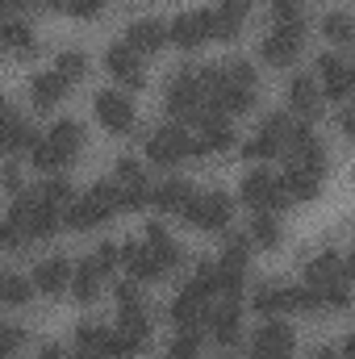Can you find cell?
<instances>
[{"mask_svg":"<svg viewBox=\"0 0 355 359\" xmlns=\"http://www.w3.org/2000/svg\"><path fill=\"white\" fill-rule=\"evenodd\" d=\"M163 104H168V113H172L176 121H205V117H217V113L209 109V92H205L201 76H196L192 67H184V72L172 76Z\"/></svg>","mask_w":355,"mask_h":359,"instance_id":"obj_1","label":"cell"},{"mask_svg":"<svg viewBox=\"0 0 355 359\" xmlns=\"http://www.w3.org/2000/svg\"><path fill=\"white\" fill-rule=\"evenodd\" d=\"M8 222H13L17 230H25V238L34 243V238H51V234L59 230L63 213H59V205H51V201H42V196H17L13 209H8Z\"/></svg>","mask_w":355,"mask_h":359,"instance_id":"obj_2","label":"cell"},{"mask_svg":"<svg viewBox=\"0 0 355 359\" xmlns=\"http://www.w3.org/2000/svg\"><path fill=\"white\" fill-rule=\"evenodd\" d=\"M184 155H192V138L180 130L176 121L151 130V138H147V159H151V163H159V168H176Z\"/></svg>","mask_w":355,"mask_h":359,"instance_id":"obj_3","label":"cell"},{"mask_svg":"<svg viewBox=\"0 0 355 359\" xmlns=\"http://www.w3.org/2000/svg\"><path fill=\"white\" fill-rule=\"evenodd\" d=\"M239 192H243V201L251 209H264V213H276V209H284L293 201L288 188H284V176H272V172H251Z\"/></svg>","mask_w":355,"mask_h":359,"instance_id":"obj_4","label":"cell"},{"mask_svg":"<svg viewBox=\"0 0 355 359\" xmlns=\"http://www.w3.org/2000/svg\"><path fill=\"white\" fill-rule=\"evenodd\" d=\"M288 134H293L288 117H284V113H272L264 126L247 138L243 155H247V159H276V155H284V151H288Z\"/></svg>","mask_w":355,"mask_h":359,"instance_id":"obj_5","label":"cell"},{"mask_svg":"<svg viewBox=\"0 0 355 359\" xmlns=\"http://www.w3.org/2000/svg\"><path fill=\"white\" fill-rule=\"evenodd\" d=\"M230 213H234V205H230L226 192H201L184 209V222L196 226V230H226L230 226Z\"/></svg>","mask_w":355,"mask_h":359,"instance_id":"obj_6","label":"cell"},{"mask_svg":"<svg viewBox=\"0 0 355 359\" xmlns=\"http://www.w3.org/2000/svg\"><path fill=\"white\" fill-rule=\"evenodd\" d=\"M301 38H305V25H276L272 34H264V42H260L264 63L267 67H288L301 55Z\"/></svg>","mask_w":355,"mask_h":359,"instance_id":"obj_7","label":"cell"},{"mask_svg":"<svg viewBox=\"0 0 355 359\" xmlns=\"http://www.w3.org/2000/svg\"><path fill=\"white\" fill-rule=\"evenodd\" d=\"M251 359H293V326L280 318H267L251 339Z\"/></svg>","mask_w":355,"mask_h":359,"instance_id":"obj_8","label":"cell"},{"mask_svg":"<svg viewBox=\"0 0 355 359\" xmlns=\"http://www.w3.org/2000/svg\"><path fill=\"white\" fill-rule=\"evenodd\" d=\"M168 38L180 50H196L205 38H213V8H196V13H180L168 25Z\"/></svg>","mask_w":355,"mask_h":359,"instance_id":"obj_9","label":"cell"},{"mask_svg":"<svg viewBox=\"0 0 355 359\" xmlns=\"http://www.w3.org/2000/svg\"><path fill=\"white\" fill-rule=\"evenodd\" d=\"M288 168H305V172H326V151L318 142V134L309 126H293L288 134Z\"/></svg>","mask_w":355,"mask_h":359,"instance_id":"obj_10","label":"cell"},{"mask_svg":"<svg viewBox=\"0 0 355 359\" xmlns=\"http://www.w3.org/2000/svg\"><path fill=\"white\" fill-rule=\"evenodd\" d=\"M92 113H96V121L109 130V134H130L134 130V104L121 96V92H96V100H92Z\"/></svg>","mask_w":355,"mask_h":359,"instance_id":"obj_11","label":"cell"},{"mask_svg":"<svg viewBox=\"0 0 355 359\" xmlns=\"http://www.w3.org/2000/svg\"><path fill=\"white\" fill-rule=\"evenodd\" d=\"M105 67H109V76H113L117 84H126V88H142V84H147L142 55H138L130 42H117V46H109V50H105Z\"/></svg>","mask_w":355,"mask_h":359,"instance_id":"obj_12","label":"cell"},{"mask_svg":"<svg viewBox=\"0 0 355 359\" xmlns=\"http://www.w3.org/2000/svg\"><path fill=\"white\" fill-rule=\"evenodd\" d=\"M318 80H322L326 96L347 100V96H355V63L339 59V55H322L318 59Z\"/></svg>","mask_w":355,"mask_h":359,"instance_id":"obj_13","label":"cell"},{"mask_svg":"<svg viewBox=\"0 0 355 359\" xmlns=\"http://www.w3.org/2000/svg\"><path fill=\"white\" fill-rule=\"evenodd\" d=\"M205 301H209V297H201L196 288H188V284H184V292L168 305V318L176 322L180 330H201V322H209V313H213Z\"/></svg>","mask_w":355,"mask_h":359,"instance_id":"obj_14","label":"cell"},{"mask_svg":"<svg viewBox=\"0 0 355 359\" xmlns=\"http://www.w3.org/2000/svg\"><path fill=\"white\" fill-rule=\"evenodd\" d=\"M230 147H234L230 121H226V117H205L201 130H196V138H192V155H222V151H230Z\"/></svg>","mask_w":355,"mask_h":359,"instance_id":"obj_15","label":"cell"},{"mask_svg":"<svg viewBox=\"0 0 355 359\" xmlns=\"http://www.w3.org/2000/svg\"><path fill=\"white\" fill-rule=\"evenodd\" d=\"M121 264L134 280H159L163 276V259L151 251V243H121Z\"/></svg>","mask_w":355,"mask_h":359,"instance_id":"obj_16","label":"cell"},{"mask_svg":"<svg viewBox=\"0 0 355 359\" xmlns=\"http://www.w3.org/2000/svg\"><path fill=\"white\" fill-rule=\"evenodd\" d=\"M72 280H76V268L67 264V259H42L38 268H34V288L38 292H46V297H59V292H67L72 288Z\"/></svg>","mask_w":355,"mask_h":359,"instance_id":"obj_17","label":"cell"},{"mask_svg":"<svg viewBox=\"0 0 355 359\" xmlns=\"http://www.w3.org/2000/svg\"><path fill=\"white\" fill-rule=\"evenodd\" d=\"M209 330H213V339L222 347H234L239 343V330H243V322H239V297H226V305H217L209 313Z\"/></svg>","mask_w":355,"mask_h":359,"instance_id":"obj_18","label":"cell"},{"mask_svg":"<svg viewBox=\"0 0 355 359\" xmlns=\"http://www.w3.org/2000/svg\"><path fill=\"white\" fill-rule=\"evenodd\" d=\"M192 196H196V192H192L188 180H163V184L151 192V201H155L159 213H180V217H184V209L192 205Z\"/></svg>","mask_w":355,"mask_h":359,"instance_id":"obj_19","label":"cell"},{"mask_svg":"<svg viewBox=\"0 0 355 359\" xmlns=\"http://www.w3.org/2000/svg\"><path fill=\"white\" fill-rule=\"evenodd\" d=\"M67 84H72V80H63L59 72H38V76L29 80V100H34L38 109H55V104L63 100Z\"/></svg>","mask_w":355,"mask_h":359,"instance_id":"obj_20","label":"cell"},{"mask_svg":"<svg viewBox=\"0 0 355 359\" xmlns=\"http://www.w3.org/2000/svg\"><path fill=\"white\" fill-rule=\"evenodd\" d=\"M126 42H130L138 55H155V50H163V42H168V29H163L159 21H130V29H126Z\"/></svg>","mask_w":355,"mask_h":359,"instance_id":"obj_21","label":"cell"},{"mask_svg":"<svg viewBox=\"0 0 355 359\" xmlns=\"http://www.w3.org/2000/svg\"><path fill=\"white\" fill-rule=\"evenodd\" d=\"M46 138H51V147L63 155V163H72V159H76V151L84 147V126L63 117V121H55V126L46 130Z\"/></svg>","mask_w":355,"mask_h":359,"instance_id":"obj_22","label":"cell"},{"mask_svg":"<svg viewBox=\"0 0 355 359\" xmlns=\"http://www.w3.org/2000/svg\"><path fill=\"white\" fill-rule=\"evenodd\" d=\"M288 109L301 113V117H318V109H322V88H318L309 76H297V80L288 84Z\"/></svg>","mask_w":355,"mask_h":359,"instance_id":"obj_23","label":"cell"},{"mask_svg":"<svg viewBox=\"0 0 355 359\" xmlns=\"http://www.w3.org/2000/svg\"><path fill=\"white\" fill-rule=\"evenodd\" d=\"M100 280H105V268H100L96 259H84V264H76V280H72V297H76L80 305H92V301L100 297Z\"/></svg>","mask_w":355,"mask_h":359,"instance_id":"obj_24","label":"cell"},{"mask_svg":"<svg viewBox=\"0 0 355 359\" xmlns=\"http://www.w3.org/2000/svg\"><path fill=\"white\" fill-rule=\"evenodd\" d=\"M38 138H42V134H38L34 126H25L17 109H8V117H4V151H8V155H17V151H34Z\"/></svg>","mask_w":355,"mask_h":359,"instance_id":"obj_25","label":"cell"},{"mask_svg":"<svg viewBox=\"0 0 355 359\" xmlns=\"http://www.w3.org/2000/svg\"><path fill=\"white\" fill-rule=\"evenodd\" d=\"M63 217H67V226H72V230H92V226H100V222H109V213H105V205H100V201H96L92 192H88V196H80V201H72Z\"/></svg>","mask_w":355,"mask_h":359,"instance_id":"obj_26","label":"cell"},{"mask_svg":"<svg viewBox=\"0 0 355 359\" xmlns=\"http://www.w3.org/2000/svg\"><path fill=\"white\" fill-rule=\"evenodd\" d=\"M343 271H347V264L335 251H322L305 264V284H330V280H343Z\"/></svg>","mask_w":355,"mask_h":359,"instance_id":"obj_27","label":"cell"},{"mask_svg":"<svg viewBox=\"0 0 355 359\" xmlns=\"http://www.w3.org/2000/svg\"><path fill=\"white\" fill-rule=\"evenodd\" d=\"M0 38H4V46H8L13 55H38V38H34V29H29L25 21H17V17L4 21Z\"/></svg>","mask_w":355,"mask_h":359,"instance_id":"obj_28","label":"cell"},{"mask_svg":"<svg viewBox=\"0 0 355 359\" xmlns=\"http://www.w3.org/2000/svg\"><path fill=\"white\" fill-rule=\"evenodd\" d=\"M147 243H151V251L163 259V268L168 271L180 268V247H176V238L163 230V222H151V226H147Z\"/></svg>","mask_w":355,"mask_h":359,"instance_id":"obj_29","label":"cell"},{"mask_svg":"<svg viewBox=\"0 0 355 359\" xmlns=\"http://www.w3.org/2000/svg\"><path fill=\"white\" fill-rule=\"evenodd\" d=\"M284 188H288L293 201H314L318 188H322V176L318 172H305V168H288L284 172Z\"/></svg>","mask_w":355,"mask_h":359,"instance_id":"obj_30","label":"cell"},{"mask_svg":"<svg viewBox=\"0 0 355 359\" xmlns=\"http://www.w3.org/2000/svg\"><path fill=\"white\" fill-rule=\"evenodd\" d=\"M247 234H251V243H255V247H264V251L280 247V222H276L272 213H264V209L251 217V230H247Z\"/></svg>","mask_w":355,"mask_h":359,"instance_id":"obj_31","label":"cell"},{"mask_svg":"<svg viewBox=\"0 0 355 359\" xmlns=\"http://www.w3.org/2000/svg\"><path fill=\"white\" fill-rule=\"evenodd\" d=\"M29 297H34V280H25V276H17V271H8V276L0 280V301H4V305L17 309V305H25Z\"/></svg>","mask_w":355,"mask_h":359,"instance_id":"obj_32","label":"cell"},{"mask_svg":"<svg viewBox=\"0 0 355 359\" xmlns=\"http://www.w3.org/2000/svg\"><path fill=\"white\" fill-rule=\"evenodd\" d=\"M314 297H318V309H347L351 305V292L343 280H330V284H309Z\"/></svg>","mask_w":355,"mask_h":359,"instance_id":"obj_33","label":"cell"},{"mask_svg":"<svg viewBox=\"0 0 355 359\" xmlns=\"http://www.w3.org/2000/svg\"><path fill=\"white\" fill-rule=\"evenodd\" d=\"M109 339H113V330L109 326H100V322H80V330H76V343H80V351H109Z\"/></svg>","mask_w":355,"mask_h":359,"instance_id":"obj_34","label":"cell"},{"mask_svg":"<svg viewBox=\"0 0 355 359\" xmlns=\"http://www.w3.org/2000/svg\"><path fill=\"white\" fill-rule=\"evenodd\" d=\"M322 34H326L335 46H351V42H355V21L347 17V13H326Z\"/></svg>","mask_w":355,"mask_h":359,"instance_id":"obj_35","label":"cell"},{"mask_svg":"<svg viewBox=\"0 0 355 359\" xmlns=\"http://www.w3.org/2000/svg\"><path fill=\"white\" fill-rule=\"evenodd\" d=\"M247 264H251V234H234V238H226V251H222V268L247 271Z\"/></svg>","mask_w":355,"mask_h":359,"instance_id":"obj_36","label":"cell"},{"mask_svg":"<svg viewBox=\"0 0 355 359\" xmlns=\"http://www.w3.org/2000/svg\"><path fill=\"white\" fill-rule=\"evenodd\" d=\"M117 309H121V313H147V305H142V288H138L134 276L117 284Z\"/></svg>","mask_w":355,"mask_h":359,"instance_id":"obj_37","label":"cell"},{"mask_svg":"<svg viewBox=\"0 0 355 359\" xmlns=\"http://www.w3.org/2000/svg\"><path fill=\"white\" fill-rule=\"evenodd\" d=\"M188 288H196L201 297H213V292H222V276H217V264H201V268L192 271Z\"/></svg>","mask_w":355,"mask_h":359,"instance_id":"obj_38","label":"cell"},{"mask_svg":"<svg viewBox=\"0 0 355 359\" xmlns=\"http://www.w3.org/2000/svg\"><path fill=\"white\" fill-rule=\"evenodd\" d=\"M29 159H34V168H38V172H59V168H63V155L51 147V138H46V134L38 138V147L29 151Z\"/></svg>","mask_w":355,"mask_h":359,"instance_id":"obj_39","label":"cell"},{"mask_svg":"<svg viewBox=\"0 0 355 359\" xmlns=\"http://www.w3.org/2000/svg\"><path fill=\"white\" fill-rule=\"evenodd\" d=\"M38 196L51 201V205H59V209H67V205H72V184H67L63 176H51L42 188H38Z\"/></svg>","mask_w":355,"mask_h":359,"instance_id":"obj_40","label":"cell"},{"mask_svg":"<svg viewBox=\"0 0 355 359\" xmlns=\"http://www.w3.org/2000/svg\"><path fill=\"white\" fill-rule=\"evenodd\" d=\"M55 72H59L63 80H80V76L88 72V59H84L80 50H63V55L55 59Z\"/></svg>","mask_w":355,"mask_h":359,"instance_id":"obj_41","label":"cell"},{"mask_svg":"<svg viewBox=\"0 0 355 359\" xmlns=\"http://www.w3.org/2000/svg\"><path fill=\"white\" fill-rule=\"evenodd\" d=\"M239 29H243V17H234L226 8H213V38L230 42V38H239Z\"/></svg>","mask_w":355,"mask_h":359,"instance_id":"obj_42","label":"cell"},{"mask_svg":"<svg viewBox=\"0 0 355 359\" xmlns=\"http://www.w3.org/2000/svg\"><path fill=\"white\" fill-rule=\"evenodd\" d=\"M121 184V180H117ZM151 201V188H147V180H130V184H121V209H142Z\"/></svg>","mask_w":355,"mask_h":359,"instance_id":"obj_43","label":"cell"},{"mask_svg":"<svg viewBox=\"0 0 355 359\" xmlns=\"http://www.w3.org/2000/svg\"><path fill=\"white\" fill-rule=\"evenodd\" d=\"M272 17H276V25H305L301 0H272Z\"/></svg>","mask_w":355,"mask_h":359,"instance_id":"obj_44","label":"cell"},{"mask_svg":"<svg viewBox=\"0 0 355 359\" xmlns=\"http://www.w3.org/2000/svg\"><path fill=\"white\" fill-rule=\"evenodd\" d=\"M222 76H226L230 84H247V88H255V67H251L247 59H230V63H222Z\"/></svg>","mask_w":355,"mask_h":359,"instance_id":"obj_45","label":"cell"},{"mask_svg":"<svg viewBox=\"0 0 355 359\" xmlns=\"http://www.w3.org/2000/svg\"><path fill=\"white\" fill-rule=\"evenodd\" d=\"M196 351H201V330H180L176 339H172V351H168V355L192 359Z\"/></svg>","mask_w":355,"mask_h":359,"instance_id":"obj_46","label":"cell"},{"mask_svg":"<svg viewBox=\"0 0 355 359\" xmlns=\"http://www.w3.org/2000/svg\"><path fill=\"white\" fill-rule=\"evenodd\" d=\"M0 343H4V347H0V351H4V359H21L25 330H21V326H4V339H0Z\"/></svg>","mask_w":355,"mask_h":359,"instance_id":"obj_47","label":"cell"},{"mask_svg":"<svg viewBox=\"0 0 355 359\" xmlns=\"http://www.w3.org/2000/svg\"><path fill=\"white\" fill-rule=\"evenodd\" d=\"M92 259H96V264H100V268H105V271H113V268H117V264H121V243H100Z\"/></svg>","mask_w":355,"mask_h":359,"instance_id":"obj_48","label":"cell"},{"mask_svg":"<svg viewBox=\"0 0 355 359\" xmlns=\"http://www.w3.org/2000/svg\"><path fill=\"white\" fill-rule=\"evenodd\" d=\"M100 8H105V0H72V4H67V13H72V17H80V21L100 17Z\"/></svg>","mask_w":355,"mask_h":359,"instance_id":"obj_49","label":"cell"},{"mask_svg":"<svg viewBox=\"0 0 355 359\" xmlns=\"http://www.w3.org/2000/svg\"><path fill=\"white\" fill-rule=\"evenodd\" d=\"M0 243H4V251H25V230H17L13 222H4V230H0Z\"/></svg>","mask_w":355,"mask_h":359,"instance_id":"obj_50","label":"cell"},{"mask_svg":"<svg viewBox=\"0 0 355 359\" xmlns=\"http://www.w3.org/2000/svg\"><path fill=\"white\" fill-rule=\"evenodd\" d=\"M117 180H121V184H130V180H142L138 159H130V155H126V159H117Z\"/></svg>","mask_w":355,"mask_h":359,"instance_id":"obj_51","label":"cell"},{"mask_svg":"<svg viewBox=\"0 0 355 359\" xmlns=\"http://www.w3.org/2000/svg\"><path fill=\"white\" fill-rule=\"evenodd\" d=\"M217 8H226V13H234V17H247L251 0H217Z\"/></svg>","mask_w":355,"mask_h":359,"instance_id":"obj_52","label":"cell"},{"mask_svg":"<svg viewBox=\"0 0 355 359\" xmlns=\"http://www.w3.org/2000/svg\"><path fill=\"white\" fill-rule=\"evenodd\" d=\"M4 188H8V192H17V188H21V172H17V163H8V168H4Z\"/></svg>","mask_w":355,"mask_h":359,"instance_id":"obj_53","label":"cell"},{"mask_svg":"<svg viewBox=\"0 0 355 359\" xmlns=\"http://www.w3.org/2000/svg\"><path fill=\"white\" fill-rule=\"evenodd\" d=\"M339 126H343V134H347V138H355V109H347V113L339 117Z\"/></svg>","mask_w":355,"mask_h":359,"instance_id":"obj_54","label":"cell"},{"mask_svg":"<svg viewBox=\"0 0 355 359\" xmlns=\"http://www.w3.org/2000/svg\"><path fill=\"white\" fill-rule=\"evenodd\" d=\"M42 359H63V347L59 343H42Z\"/></svg>","mask_w":355,"mask_h":359,"instance_id":"obj_55","label":"cell"},{"mask_svg":"<svg viewBox=\"0 0 355 359\" xmlns=\"http://www.w3.org/2000/svg\"><path fill=\"white\" fill-rule=\"evenodd\" d=\"M0 4H4V13H8V17H17V13L29 4V0H0Z\"/></svg>","mask_w":355,"mask_h":359,"instance_id":"obj_56","label":"cell"},{"mask_svg":"<svg viewBox=\"0 0 355 359\" xmlns=\"http://www.w3.org/2000/svg\"><path fill=\"white\" fill-rule=\"evenodd\" d=\"M34 4H42V8H51V13H55V8H67L72 0H34Z\"/></svg>","mask_w":355,"mask_h":359,"instance_id":"obj_57","label":"cell"},{"mask_svg":"<svg viewBox=\"0 0 355 359\" xmlns=\"http://www.w3.org/2000/svg\"><path fill=\"white\" fill-rule=\"evenodd\" d=\"M339 359H355V334L343 343V355H339Z\"/></svg>","mask_w":355,"mask_h":359,"instance_id":"obj_58","label":"cell"},{"mask_svg":"<svg viewBox=\"0 0 355 359\" xmlns=\"http://www.w3.org/2000/svg\"><path fill=\"white\" fill-rule=\"evenodd\" d=\"M76 359H109V355H100V351H80Z\"/></svg>","mask_w":355,"mask_h":359,"instance_id":"obj_59","label":"cell"},{"mask_svg":"<svg viewBox=\"0 0 355 359\" xmlns=\"http://www.w3.org/2000/svg\"><path fill=\"white\" fill-rule=\"evenodd\" d=\"M347 276L355 280V251H351V259H347Z\"/></svg>","mask_w":355,"mask_h":359,"instance_id":"obj_60","label":"cell"},{"mask_svg":"<svg viewBox=\"0 0 355 359\" xmlns=\"http://www.w3.org/2000/svg\"><path fill=\"white\" fill-rule=\"evenodd\" d=\"M318 359H335V351H322V355H318Z\"/></svg>","mask_w":355,"mask_h":359,"instance_id":"obj_61","label":"cell"},{"mask_svg":"<svg viewBox=\"0 0 355 359\" xmlns=\"http://www.w3.org/2000/svg\"><path fill=\"white\" fill-rule=\"evenodd\" d=\"M168 359H180V355H168Z\"/></svg>","mask_w":355,"mask_h":359,"instance_id":"obj_62","label":"cell"}]
</instances>
